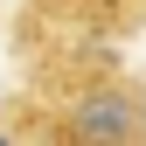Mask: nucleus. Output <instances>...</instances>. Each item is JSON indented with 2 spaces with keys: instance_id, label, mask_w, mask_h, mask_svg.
I'll return each instance as SVG.
<instances>
[{
  "instance_id": "f257e3e1",
  "label": "nucleus",
  "mask_w": 146,
  "mask_h": 146,
  "mask_svg": "<svg viewBox=\"0 0 146 146\" xmlns=\"http://www.w3.org/2000/svg\"><path fill=\"white\" fill-rule=\"evenodd\" d=\"M49 146H146V90L125 70L70 77L49 104L28 111Z\"/></svg>"
},
{
  "instance_id": "f03ea898",
  "label": "nucleus",
  "mask_w": 146,
  "mask_h": 146,
  "mask_svg": "<svg viewBox=\"0 0 146 146\" xmlns=\"http://www.w3.org/2000/svg\"><path fill=\"white\" fill-rule=\"evenodd\" d=\"M0 146H49L35 118H0Z\"/></svg>"
}]
</instances>
